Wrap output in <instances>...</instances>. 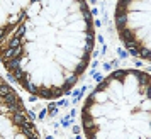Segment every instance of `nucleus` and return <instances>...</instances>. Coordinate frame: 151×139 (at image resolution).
Returning <instances> with one entry per match:
<instances>
[{"mask_svg": "<svg viewBox=\"0 0 151 139\" xmlns=\"http://www.w3.org/2000/svg\"><path fill=\"white\" fill-rule=\"evenodd\" d=\"M12 90H14V88H12L9 83H5V82H0V98L5 97L9 92H12Z\"/></svg>", "mask_w": 151, "mask_h": 139, "instance_id": "obj_7", "label": "nucleus"}, {"mask_svg": "<svg viewBox=\"0 0 151 139\" xmlns=\"http://www.w3.org/2000/svg\"><path fill=\"white\" fill-rule=\"evenodd\" d=\"M93 78H95V80L99 82V83H100V82L104 80V78H102V75H99V73H93Z\"/></svg>", "mask_w": 151, "mask_h": 139, "instance_id": "obj_18", "label": "nucleus"}, {"mask_svg": "<svg viewBox=\"0 0 151 139\" xmlns=\"http://www.w3.org/2000/svg\"><path fill=\"white\" fill-rule=\"evenodd\" d=\"M46 139H53V138H51V136H48V138H46Z\"/></svg>", "mask_w": 151, "mask_h": 139, "instance_id": "obj_24", "label": "nucleus"}, {"mask_svg": "<svg viewBox=\"0 0 151 139\" xmlns=\"http://www.w3.org/2000/svg\"><path fill=\"white\" fill-rule=\"evenodd\" d=\"M127 53H129L131 56H136V58H137V56H139V48H131Z\"/></svg>", "mask_w": 151, "mask_h": 139, "instance_id": "obj_13", "label": "nucleus"}, {"mask_svg": "<svg viewBox=\"0 0 151 139\" xmlns=\"http://www.w3.org/2000/svg\"><path fill=\"white\" fill-rule=\"evenodd\" d=\"M80 131H82V129H80L78 125H73V134H76V136H78V134H80Z\"/></svg>", "mask_w": 151, "mask_h": 139, "instance_id": "obj_19", "label": "nucleus"}, {"mask_svg": "<svg viewBox=\"0 0 151 139\" xmlns=\"http://www.w3.org/2000/svg\"><path fill=\"white\" fill-rule=\"evenodd\" d=\"M27 114H29V119H34V117H36V115H34V112H32V110H29Z\"/></svg>", "mask_w": 151, "mask_h": 139, "instance_id": "obj_23", "label": "nucleus"}, {"mask_svg": "<svg viewBox=\"0 0 151 139\" xmlns=\"http://www.w3.org/2000/svg\"><path fill=\"white\" fill-rule=\"evenodd\" d=\"M100 54V53H99V51H97V49H93V51H92V56H93V58H97V56Z\"/></svg>", "mask_w": 151, "mask_h": 139, "instance_id": "obj_20", "label": "nucleus"}, {"mask_svg": "<svg viewBox=\"0 0 151 139\" xmlns=\"http://www.w3.org/2000/svg\"><path fill=\"white\" fill-rule=\"evenodd\" d=\"M17 100H21V98H19V95L15 93V90L9 92L5 97H2V102H4V104H14V102H17Z\"/></svg>", "mask_w": 151, "mask_h": 139, "instance_id": "obj_4", "label": "nucleus"}, {"mask_svg": "<svg viewBox=\"0 0 151 139\" xmlns=\"http://www.w3.org/2000/svg\"><path fill=\"white\" fill-rule=\"evenodd\" d=\"M4 66L10 71V73H15L21 70V58H14V59H9V61H4Z\"/></svg>", "mask_w": 151, "mask_h": 139, "instance_id": "obj_3", "label": "nucleus"}, {"mask_svg": "<svg viewBox=\"0 0 151 139\" xmlns=\"http://www.w3.org/2000/svg\"><path fill=\"white\" fill-rule=\"evenodd\" d=\"M24 32H26V24H21L19 29H15L14 31V36H12V37H19V39H21L22 36H24Z\"/></svg>", "mask_w": 151, "mask_h": 139, "instance_id": "obj_11", "label": "nucleus"}, {"mask_svg": "<svg viewBox=\"0 0 151 139\" xmlns=\"http://www.w3.org/2000/svg\"><path fill=\"white\" fill-rule=\"evenodd\" d=\"M21 44H22V41L19 39V37H12V39L9 41V44L7 46H4V48H19Z\"/></svg>", "mask_w": 151, "mask_h": 139, "instance_id": "obj_10", "label": "nucleus"}, {"mask_svg": "<svg viewBox=\"0 0 151 139\" xmlns=\"http://www.w3.org/2000/svg\"><path fill=\"white\" fill-rule=\"evenodd\" d=\"M55 109H56V104H55V102H51V104H49L48 107H46V110H49V112L55 110Z\"/></svg>", "mask_w": 151, "mask_h": 139, "instance_id": "obj_17", "label": "nucleus"}, {"mask_svg": "<svg viewBox=\"0 0 151 139\" xmlns=\"http://www.w3.org/2000/svg\"><path fill=\"white\" fill-rule=\"evenodd\" d=\"M27 120H29L27 112H17V114H12L10 115V122L14 125H17V127H21L22 124H26Z\"/></svg>", "mask_w": 151, "mask_h": 139, "instance_id": "obj_2", "label": "nucleus"}, {"mask_svg": "<svg viewBox=\"0 0 151 139\" xmlns=\"http://www.w3.org/2000/svg\"><path fill=\"white\" fill-rule=\"evenodd\" d=\"M46 114H48V110H46V109H42V110L39 112V115H37V117H39V119H41V120H42V119L46 117Z\"/></svg>", "mask_w": 151, "mask_h": 139, "instance_id": "obj_15", "label": "nucleus"}, {"mask_svg": "<svg viewBox=\"0 0 151 139\" xmlns=\"http://www.w3.org/2000/svg\"><path fill=\"white\" fill-rule=\"evenodd\" d=\"M78 78H80V77L73 73V75H70V77H66V78H65V83H63V85H66L68 88H73V87L76 85V82H78Z\"/></svg>", "mask_w": 151, "mask_h": 139, "instance_id": "obj_5", "label": "nucleus"}, {"mask_svg": "<svg viewBox=\"0 0 151 139\" xmlns=\"http://www.w3.org/2000/svg\"><path fill=\"white\" fill-rule=\"evenodd\" d=\"M29 100H31V102H36V100H37V95H31V97H29Z\"/></svg>", "mask_w": 151, "mask_h": 139, "instance_id": "obj_21", "label": "nucleus"}, {"mask_svg": "<svg viewBox=\"0 0 151 139\" xmlns=\"http://www.w3.org/2000/svg\"><path fill=\"white\" fill-rule=\"evenodd\" d=\"M119 56H121V58H127V56H129V53H127V51H124V49H119Z\"/></svg>", "mask_w": 151, "mask_h": 139, "instance_id": "obj_14", "label": "nucleus"}, {"mask_svg": "<svg viewBox=\"0 0 151 139\" xmlns=\"http://www.w3.org/2000/svg\"><path fill=\"white\" fill-rule=\"evenodd\" d=\"M56 114H58V109H55V110H51V114H49V115H51V117H56Z\"/></svg>", "mask_w": 151, "mask_h": 139, "instance_id": "obj_22", "label": "nucleus"}, {"mask_svg": "<svg viewBox=\"0 0 151 139\" xmlns=\"http://www.w3.org/2000/svg\"><path fill=\"white\" fill-rule=\"evenodd\" d=\"M70 122H71V120H70V115H68V117H65V119L61 120V124H63V125H66V127L70 125Z\"/></svg>", "mask_w": 151, "mask_h": 139, "instance_id": "obj_16", "label": "nucleus"}, {"mask_svg": "<svg viewBox=\"0 0 151 139\" xmlns=\"http://www.w3.org/2000/svg\"><path fill=\"white\" fill-rule=\"evenodd\" d=\"M2 41H4V39H0V44H2Z\"/></svg>", "mask_w": 151, "mask_h": 139, "instance_id": "obj_25", "label": "nucleus"}, {"mask_svg": "<svg viewBox=\"0 0 151 139\" xmlns=\"http://www.w3.org/2000/svg\"><path fill=\"white\" fill-rule=\"evenodd\" d=\"M137 58H144V59H148L150 58V49L148 48H139V56Z\"/></svg>", "mask_w": 151, "mask_h": 139, "instance_id": "obj_12", "label": "nucleus"}, {"mask_svg": "<svg viewBox=\"0 0 151 139\" xmlns=\"http://www.w3.org/2000/svg\"><path fill=\"white\" fill-rule=\"evenodd\" d=\"M22 87H24V90H26V92L32 93V95H36V93H37V90H39V88H37L34 83H31V82H24V83H22Z\"/></svg>", "mask_w": 151, "mask_h": 139, "instance_id": "obj_8", "label": "nucleus"}, {"mask_svg": "<svg viewBox=\"0 0 151 139\" xmlns=\"http://www.w3.org/2000/svg\"><path fill=\"white\" fill-rule=\"evenodd\" d=\"M24 54V48H2L0 51V61H9V59H14V58H21Z\"/></svg>", "mask_w": 151, "mask_h": 139, "instance_id": "obj_1", "label": "nucleus"}, {"mask_svg": "<svg viewBox=\"0 0 151 139\" xmlns=\"http://www.w3.org/2000/svg\"><path fill=\"white\" fill-rule=\"evenodd\" d=\"M82 14H83V17H85V22H92V12L88 10V5L83 2L82 4Z\"/></svg>", "mask_w": 151, "mask_h": 139, "instance_id": "obj_9", "label": "nucleus"}, {"mask_svg": "<svg viewBox=\"0 0 151 139\" xmlns=\"http://www.w3.org/2000/svg\"><path fill=\"white\" fill-rule=\"evenodd\" d=\"M36 95H37L39 98H48V100H49V98H51V88H49V87H42V88L37 90Z\"/></svg>", "mask_w": 151, "mask_h": 139, "instance_id": "obj_6", "label": "nucleus"}]
</instances>
